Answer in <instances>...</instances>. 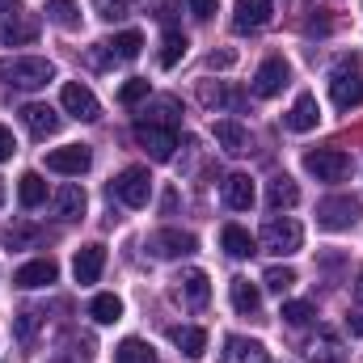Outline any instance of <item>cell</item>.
<instances>
[{
    "label": "cell",
    "instance_id": "obj_1",
    "mask_svg": "<svg viewBox=\"0 0 363 363\" xmlns=\"http://www.w3.org/2000/svg\"><path fill=\"white\" fill-rule=\"evenodd\" d=\"M47 81H55V64L43 60V55H13V60H0V85L21 93L43 89Z\"/></svg>",
    "mask_w": 363,
    "mask_h": 363
},
{
    "label": "cell",
    "instance_id": "obj_2",
    "mask_svg": "<svg viewBox=\"0 0 363 363\" xmlns=\"http://www.w3.org/2000/svg\"><path fill=\"white\" fill-rule=\"evenodd\" d=\"M359 216H363V199H355V194H330V199L317 203V224L325 233H347V228L359 224Z\"/></svg>",
    "mask_w": 363,
    "mask_h": 363
},
{
    "label": "cell",
    "instance_id": "obj_3",
    "mask_svg": "<svg viewBox=\"0 0 363 363\" xmlns=\"http://www.w3.org/2000/svg\"><path fill=\"white\" fill-rule=\"evenodd\" d=\"M330 97L338 110H355L363 106V68L355 55H347L334 72H330Z\"/></svg>",
    "mask_w": 363,
    "mask_h": 363
},
{
    "label": "cell",
    "instance_id": "obj_4",
    "mask_svg": "<svg viewBox=\"0 0 363 363\" xmlns=\"http://www.w3.org/2000/svg\"><path fill=\"white\" fill-rule=\"evenodd\" d=\"M304 169L317 182H347L355 174V161L342 148H313V152H304Z\"/></svg>",
    "mask_w": 363,
    "mask_h": 363
},
{
    "label": "cell",
    "instance_id": "obj_5",
    "mask_svg": "<svg viewBox=\"0 0 363 363\" xmlns=\"http://www.w3.org/2000/svg\"><path fill=\"white\" fill-rule=\"evenodd\" d=\"M110 199H118L123 207H148L152 199V178L144 165H127L118 178L110 182Z\"/></svg>",
    "mask_w": 363,
    "mask_h": 363
},
{
    "label": "cell",
    "instance_id": "obj_6",
    "mask_svg": "<svg viewBox=\"0 0 363 363\" xmlns=\"http://www.w3.org/2000/svg\"><path fill=\"white\" fill-rule=\"evenodd\" d=\"M300 245H304V228H300L291 216H271V220L262 224V250H267V254L287 258V254H296Z\"/></svg>",
    "mask_w": 363,
    "mask_h": 363
},
{
    "label": "cell",
    "instance_id": "obj_7",
    "mask_svg": "<svg viewBox=\"0 0 363 363\" xmlns=\"http://www.w3.org/2000/svg\"><path fill=\"white\" fill-rule=\"evenodd\" d=\"M135 144H140L152 161H174V148H178V127H165V123L140 118V123H135Z\"/></svg>",
    "mask_w": 363,
    "mask_h": 363
},
{
    "label": "cell",
    "instance_id": "obj_8",
    "mask_svg": "<svg viewBox=\"0 0 363 363\" xmlns=\"http://www.w3.org/2000/svg\"><path fill=\"white\" fill-rule=\"evenodd\" d=\"M287 85H291V64L283 55H271V60L258 64V72H254V97H279Z\"/></svg>",
    "mask_w": 363,
    "mask_h": 363
},
{
    "label": "cell",
    "instance_id": "obj_9",
    "mask_svg": "<svg viewBox=\"0 0 363 363\" xmlns=\"http://www.w3.org/2000/svg\"><path fill=\"white\" fill-rule=\"evenodd\" d=\"M93 165L89 144H64V148H51L47 152V169L51 174H64V178H81Z\"/></svg>",
    "mask_w": 363,
    "mask_h": 363
},
{
    "label": "cell",
    "instance_id": "obj_10",
    "mask_svg": "<svg viewBox=\"0 0 363 363\" xmlns=\"http://www.w3.org/2000/svg\"><path fill=\"white\" fill-rule=\"evenodd\" d=\"M60 106H64L72 118H81V123L101 118V101H97L93 89H89V85H81V81H68V85L60 89Z\"/></svg>",
    "mask_w": 363,
    "mask_h": 363
},
{
    "label": "cell",
    "instance_id": "obj_11",
    "mask_svg": "<svg viewBox=\"0 0 363 363\" xmlns=\"http://www.w3.org/2000/svg\"><path fill=\"white\" fill-rule=\"evenodd\" d=\"M38 30H43V21H38L34 13L0 17V43H4V47H26V43H34V38H38Z\"/></svg>",
    "mask_w": 363,
    "mask_h": 363
},
{
    "label": "cell",
    "instance_id": "obj_12",
    "mask_svg": "<svg viewBox=\"0 0 363 363\" xmlns=\"http://www.w3.org/2000/svg\"><path fill=\"white\" fill-rule=\"evenodd\" d=\"M194 237L190 233H182V228H161V233H152L148 237V250H152V258H186V254H194Z\"/></svg>",
    "mask_w": 363,
    "mask_h": 363
},
{
    "label": "cell",
    "instance_id": "obj_13",
    "mask_svg": "<svg viewBox=\"0 0 363 363\" xmlns=\"http://www.w3.org/2000/svg\"><path fill=\"white\" fill-rule=\"evenodd\" d=\"M271 13H274L271 0H237L233 4V30L237 34H254V30H262L271 21Z\"/></svg>",
    "mask_w": 363,
    "mask_h": 363
},
{
    "label": "cell",
    "instance_id": "obj_14",
    "mask_svg": "<svg viewBox=\"0 0 363 363\" xmlns=\"http://www.w3.org/2000/svg\"><path fill=\"white\" fill-rule=\"evenodd\" d=\"M174 296H178L186 308H207V300H211V279H207V271H186L178 279V287H174Z\"/></svg>",
    "mask_w": 363,
    "mask_h": 363
},
{
    "label": "cell",
    "instance_id": "obj_15",
    "mask_svg": "<svg viewBox=\"0 0 363 363\" xmlns=\"http://www.w3.org/2000/svg\"><path fill=\"white\" fill-rule=\"evenodd\" d=\"M101 271H106V245H81L77 250V258H72V274H77V283L85 287V283H97L101 279Z\"/></svg>",
    "mask_w": 363,
    "mask_h": 363
},
{
    "label": "cell",
    "instance_id": "obj_16",
    "mask_svg": "<svg viewBox=\"0 0 363 363\" xmlns=\"http://www.w3.org/2000/svg\"><path fill=\"white\" fill-rule=\"evenodd\" d=\"M21 123H26V131H30L34 140H47V135H55V131H60V114H55L51 106H43V101L21 106Z\"/></svg>",
    "mask_w": 363,
    "mask_h": 363
},
{
    "label": "cell",
    "instance_id": "obj_17",
    "mask_svg": "<svg viewBox=\"0 0 363 363\" xmlns=\"http://www.w3.org/2000/svg\"><path fill=\"white\" fill-rule=\"evenodd\" d=\"M55 279H60V267H55L51 258H34V262H26V267H17V271H13V283H17V287H26V291L47 287V283H55Z\"/></svg>",
    "mask_w": 363,
    "mask_h": 363
},
{
    "label": "cell",
    "instance_id": "obj_18",
    "mask_svg": "<svg viewBox=\"0 0 363 363\" xmlns=\"http://www.w3.org/2000/svg\"><path fill=\"white\" fill-rule=\"evenodd\" d=\"M199 101H203L207 110H241V106H245V93L228 89L224 81H203V85H199Z\"/></svg>",
    "mask_w": 363,
    "mask_h": 363
},
{
    "label": "cell",
    "instance_id": "obj_19",
    "mask_svg": "<svg viewBox=\"0 0 363 363\" xmlns=\"http://www.w3.org/2000/svg\"><path fill=\"white\" fill-rule=\"evenodd\" d=\"M283 123H287V131H300V135H304V131H313V127L321 123V106H317V97H313V93H300Z\"/></svg>",
    "mask_w": 363,
    "mask_h": 363
},
{
    "label": "cell",
    "instance_id": "obj_20",
    "mask_svg": "<svg viewBox=\"0 0 363 363\" xmlns=\"http://www.w3.org/2000/svg\"><path fill=\"white\" fill-rule=\"evenodd\" d=\"M220 363H267V347H262L258 338H241V334H233V338L224 342Z\"/></svg>",
    "mask_w": 363,
    "mask_h": 363
},
{
    "label": "cell",
    "instance_id": "obj_21",
    "mask_svg": "<svg viewBox=\"0 0 363 363\" xmlns=\"http://www.w3.org/2000/svg\"><path fill=\"white\" fill-rule=\"evenodd\" d=\"M211 131H216V144H220L228 157H241V152L250 148V131H245L237 118H216V127H211Z\"/></svg>",
    "mask_w": 363,
    "mask_h": 363
},
{
    "label": "cell",
    "instance_id": "obj_22",
    "mask_svg": "<svg viewBox=\"0 0 363 363\" xmlns=\"http://www.w3.org/2000/svg\"><path fill=\"white\" fill-rule=\"evenodd\" d=\"M43 237H47V233H43L38 224H26V220L0 228V245H4V250H34V245H43Z\"/></svg>",
    "mask_w": 363,
    "mask_h": 363
},
{
    "label": "cell",
    "instance_id": "obj_23",
    "mask_svg": "<svg viewBox=\"0 0 363 363\" xmlns=\"http://www.w3.org/2000/svg\"><path fill=\"white\" fill-rule=\"evenodd\" d=\"M254 178L250 174H228L224 178V203L233 207V211H250L254 207Z\"/></svg>",
    "mask_w": 363,
    "mask_h": 363
},
{
    "label": "cell",
    "instance_id": "obj_24",
    "mask_svg": "<svg viewBox=\"0 0 363 363\" xmlns=\"http://www.w3.org/2000/svg\"><path fill=\"white\" fill-rule=\"evenodd\" d=\"M308 359L313 363H342L347 359V347L334 330H317V338L308 342Z\"/></svg>",
    "mask_w": 363,
    "mask_h": 363
},
{
    "label": "cell",
    "instance_id": "obj_25",
    "mask_svg": "<svg viewBox=\"0 0 363 363\" xmlns=\"http://www.w3.org/2000/svg\"><path fill=\"white\" fill-rule=\"evenodd\" d=\"M85 207H89V199H85V190H81L77 182H68V186L55 190V211H60V220H81Z\"/></svg>",
    "mask_w": 363,
    "mask_h": 363
},
{
    "label": "cell",
    "instance_id": "obj_26",
    "mask_svg": "<svg viewBox=\"0 0 363 363\" xmlns=\"http://www.w3.org/2000/svg\"><path fill=\"white\" fill-rule=\"evenodd\" d=\"M169 338L186 359H203V351H207V330H199V325H174Z\"/></svg>",
    "mask_w": 363,
    "mask_h": 363
},
{
    "label": "cell",
    "instance_id": "obj_27",
    "mask_svg": "<svg viewBox=\"0 0 363 363\" xmlns=\"http://www.w3.org/2000/svg\"><path fill=\"white\" fill-rule=\"evenodd\" d=\"M220 245H224V254H228V258H250V254H258V241H254L241 224H224Z\"/></svg>",
    "mask_w": 363,
    "mask_h": 363
},
{
    "label": "cell",
    "instance_id": "obj_28",
    "mask_svg": "<svg viewBox=\"0 0 363 363\" xmlns=\"http://www.w3.org/2000/svg\"><path fill=\"white\" fill-rule=\"evenodd\" d=\"M228 296H233V308H237L241 317H254V313L262 308V296H258V287H254L250 279H241V274L228 283Z\"/></svg>",
    "mask_w": 363,
    "mask_h": 363
},
{
    "label": "cell",
    "instance_id": "obj_29",
    "mask_svg": "<svg viewBox=\"0 0 363 363\" xmlns=\"http://www.w3.org/2000/svg\"><path fill=\"white\" fill-rule=\"evenodd\" d=\"M267 203H271V211H287V207H296V203H300V186L287 178V174L274 178L271 190H267Z\"/></svg>",
    "mask_w": 363,
    "mask_h": 363
},
{
    "label": "cell",
    "instance_id": "obj_30",
    "mask_svg": "<svg viewBox=\"0 0 363 363\" xmlns=\"http://www.w3.org/2000/svg\"><path fill=\"white\" fill-rule=\"evenodd\" d=\"M106 51L114 55V60H140V51H144V34L140 30H123V34H114V43H106Z\"/></svg>",
    "mask_w": 363,
    "mask_h": 363
},
{
    "label": "cell",
    "instance_id": "obj_31",
    "mask_svg": "<svg viewBox=\"0 0 363 363\" xmlns=\"http://www.w3.org/2000/svg\"><path fill=\"white\" fill-rule=\"evenodd\" d=\"M47 21L51 26H60V30H77L81 26V9H77V0H47Z\"/></svg>",
    "mask_w": 363,
    "mask_h": 363
},
{
    "label": "cell",
    "instance_id": "obj_32",
    "mask_svg": "<svg viewBox=\"0 0 363 363\" xmlns=\"http://www.w3.org/2000/svg\"><path fill=\"white\" fill-rule=\"evenodd\" d=\"M89 317L97 321V325H114V321L123 317V300H118V296H110V291H101V296H93V304H89Z\"/></svg>",
    "mask_w": 363,
    "mask_h": 363
},
{
    "label": "cell",
    "instance_id": "obj_33",
    "mask_svg": "<svg viewBox=\"0 0 363 363\" xmlns=\"http://www.w3.org/2000/svg\"><path fill=\"white\" fill-rule=\"evenodd\" d=\"M114 363H157V355H152V347L144 338H123L114 347Z\"/></svg>",
    "mask_w": 363,
    "mask_h": 363
},
{
    "label": "cell",
    "instance_id": "obj_34",
    "mask_svg": "<svg viewBox=\"0 0 363 363\" xmlns=\"http://www.w3.org/2000/svg\"><path fill=\"white\" fill-rule=\"evenodd\" d=\"M17 199H21V207H38V203H47V182H43V174H21V182H17Z\"/></svg>",
    "mask_w": 363,
    "mask_h": 363
},
{
    "label": "cell",
    "instance_id": "obj_35",
    "mask_svg": "<svg viewBox=\"0 0 363 363\" xmlns=\"http://www.w3.org/2000/svg\"><path fill=\"white\" fill-rule=\"evenodd\" d=\"M186 47H190V43H186L182 30H165V38H161V55H157L161 68H178L182 55H186Z\"/></svg>",
    "mask_w": 363,
    "mask_h": 363
},
{
    "label": "cell",
    "instance_id": "obj_36",
    "mask_svg": "<svg viewBox=\"0 0 363 363\" xmlns=\"http://www.w3.org/2000/svg\"><path fill=\"white\" fill-rule=\"evenodd\" d=\"M279 317H283L287 325H308V321H317V304H308V300H287Z\"/></svg>",
    "mask_w": 363,
    "mask_h": 363
},
{
    "label": "cell",
    "instance_id": "obj_37",
    "mask_svg": "<svg viewBox=\"0 0 363 363\" xmlns=\"http://www.w3.org/2000/svg\"><path fill=\"white\" fill-rule=\"evenodd\" d=\"M131 9H135V0H93V13L101 21H123V17H131Z\"/></svg>",
    "mask_w": 363,
    "mask_h": 363
},
{
    "label": "cell",
    "instance_id": "obj_38",
    "mask_svg": "<svg viewBox=\"0 0 363 363\" xmlns=\"http://www.w3.org/2000/svg\"><path fill=\"white\" fill-rule=\"evenodd\" d=\"M13 334L21 347H34V334H38V313H17L13 317Z\"/></svg>",
    "mask_w": 363,
    "mask_h": 363
},
{
    "label": "cell",
    "instance_id": "obj_39",
    "mask_svg": "<svg viewBox=\"0 0 363 363\" xmlns=\"http://www.w3.org/2000/svg\"><path fill=\"white\" fill-rule=\"evenodd\" d=\"M148 93H152V85H148L144 77H131V81H127V85L118 89V106H140V101H144Z\"/></svg>",
    "mask_w": 363,
    "mask_h": 363
},
{
    "label": "cell",
    "instance_id": "obj_40",
    "mask_svg": "<svg viewBox=\"0 0 363 363\" xmlns=\"http://www.w3.org/2000/svg\"><path fill=\"white\" fill-rule=\"evenodd\" d=\"M262 283H267L271 291L283 296V291H291V287H296V271H291V267H271V271L262 274Z\"/></svg>",
    "mask_w": 363,
    "mask_h": 363
},
{
    "label": "cell",
    "instance_id": "obj_41",
    "mask_svg": "<svg viewBox=\"0 0 363 363\" xmlns=\"http://www.w3.org/2000/svg\"><path fill=\"white\" fill-rule=\"evenodd\" d=\"M148 118H152V123H165V127H178V97H161Z\"/></svg>",
    "mask_w": 363,
    "mask_h": 363
},
{
    "label": "cell",
    "instance_id": "obj_42",
    "mask_svg": "<svg viewBox=\"0 0 363 363\" xmlns=\"http://www.w3.org/2000/svg\"><path fill=\"white\" fill-rule=\"evenodd\" d=\"M186 4H190V13H194L199 21H211L216 9H220V0H186Z\"/></svg>",
    "mask_w": 363,
    "mask_h": 363
},
{
    "label": "cell",
    "instance_id": "obj_43",
    "mask_svg": "<svg viewBox=\"0 0 363 363\" xmlns=\"http://www.w3.org/2000/svg\"><path fill=\"white\" fill-rule=\"evenodd\" d=\"M233 64H237L233 51H211V55H207V68H211V72H216V68L224 72V68H233Z\"/></svg>",
    "mask_w": 363,
    "mask_h": 363
},
{
    "label": "cell",
    "instance_id": "obj_44",
    "mask_svg": "<svg viewBox=\"0 0 363 363\" xmlns=\"http://www.w3.org/2000/svg\"><path fill=\"white\" fill-rule=\"evenodd\" d=\"M13 152H17V140H13V131L0 123V161H9Z\"/></svg>",
    "mask_w": 363,
    "mask_h": 363
},
{
    "label": "cell",
    "instance_id": "obj_45",
    "mask_svg": "<svg viewBox=\"0 0 363 363\" xmlns=\"http://www.w3.org/2000/svg\"><path fill=\"white\" fill-rule=\"evenodd\" d=\"M178 0H165V4H161V13H157V17H161V21H165V26H169V30H174V17H178Z\"/></svg>",
    "mask_w": 363,
    "mask_h": 363
},
{
    "label": "cell",
    "instance_id": "obj_46",
    "mask_svg": "<svg viewBox=\"0 0 363 363\" xmlns=\"http://www.w3.org/2000/svg\"><path fill=\"white\" fill-rule=\"evenodd\" d=\"M347 330H351L355 338H359V334H363V308H355V313L347 317Z\"/></svg>",
    "mask_w": 363,
    "mask_h": 363
},
{
    "label": "cell",
    "instance_id": "obj_47",
    "mask_svg": "<svg viewBox=\"0 0 363 363\" xmlns=\"http://www.w3.org/2000/svg\"><path fill=\"white\" fill-rule=\"evenodd\" d=\"M17 4H21V0H0V17H9V13H13Z\"/></svg>",
    "mask_w": 363,
    "mask_h": 363
},
{
    "label": "cell",
    "instance_id": "obj_48",
    "mask_svg": "<svg viewBox=\"0 0 363 363\" xmlns=\"http://www.w3.org/2000/svg\"><path fill=\"white\" fill-rule=\"evenodd\" d=\"M355 300H359V304H363V271L355 274Z\"/></svg>",
    "mask_w": 363,
    "mask_h": 363
},
{
    "label": "cell",
    "instance_id": "obj_49",
    "mask_svg": "<svg viewBox=\"0 0 363 363\" xmlns=\"http://www.w3.org/2000/svg\"><path fill=\"white\" fill-rule=\"evenodd\" d=\"M0 203H4V182H0Z\"/></svg>",
    "mask_w": 363,
    "mask_h": 363
},
{
    "label": "cell",
    "instance_id": "obj_50",
    "mask_svg": "<svg viewBox=\"0 0 363 363\" xmlns=\"http://www.w3.org/2000/svg\"><path fill=\"white\" fill-rule=\"evenodd\" d=\"M51 363H68V359H51Z\"/></svg>",
    "mask_w": 363,
    "mask_h": 363
}]
</instances>
